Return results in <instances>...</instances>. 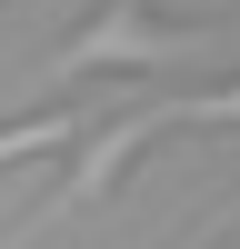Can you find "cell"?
Masks as SVG:
<instances>
[{
  "instance_id": "cell-1",
  "label": "cell",
  "mask_w": 240,
  "mask_h": 249,
  "mask_svg": "<svg viewBox=\"0 0 240 249\" xmlns=\"http://www.w3.org/2000/svg\"><path fill=\"white\" fill-rule=\"evenodd\" d=\"M220 50H230V30H180V20H150V0H110L100 20H80L40 60V80L50 90H80L100 70H160V60H220Z\"/></svg>"
},
{
  "instance_id": "cell-2",
  "label": "cell",
  "mask_w": 240,
  "mask_h": 249,
  "mask_svg": "<svg viewBox=\"0 0 240 249\" xmlns=\"http://www.w3.org/2000/svg\"><path fill=\"white\" fill-rule=\"evenodd\" d=\"M170 120H180V100H140V110H120V120H90V130H80V160H70V179H60L40 210H20V219H30V230H60L70 210L110 199V190H120V170H130V160L150 150Z\"/></svg>"
},
{
  "instance_id": "cell-3",
  "label": "cell",
  "mask_w": 240,
  "mask_h": 249,
  "mask_svg": "<svg viewBox=\"0 0 240 249\" xmlns=\"http://www.w3.org/2000/svg\"><path fill=\"white\" fill-rule=\"evenodd\" d=\"M80 130H90V110H80V100L30 110V120H0V170H10V160H40V150H70Z\"/></svg>"
},
{
  "instance_id": "cell-4",
  "label": "cell",
  "mask_w": 240,
  "mask_h": 249,
  "mask_svg": "<svg viewBox=\"0 0 240 249\" xmlns=\"http://www.w3.org/2000/svg\"><path fill=\"white\" fill-rule=\"evenodd\" d=\"M180 120H190V130H240V80H220V90H180Z\"/></svg>"
},
{
  "instance_id": "cell-5",
  "label": "cell",
  "mask_w": 240,
  "mask_h": 249,
  "mask_svg": "<svg viewBox=\"0 0 240 249\" xmlns=\"http://www.w3.org/2000/svg\"><path fill=\"white\" fill-rule=\"evenodd\" d=\"M220 239H230V230H220V210H210V219H200L190 239H170V249H220Z\"/></svg>"
},
{
  "instance_id": "cell-6",
  "label": "cell",
  "mask_w": 240,
  "mask_h": 249,
  "mask_svg": "<svg viewBox=\"0 0 240 249\" xmlns=\"http://www.w3.org/2000/svg\"><path fill=\"white\" fill-rule=\"evenodd\" d=\"M30 239H40V230H30V219H20V230H10V239H0V249H30Z\"/></svg>"
},
{
  "instance_id": "cell-7",
  "label": "cell",
  "mask_w": 240,
  "mask_h": 249,
  "mask_svg": "<svg viewBox=\"0 0 240 249\" xmlns=\"http://www.w3.org/2000/svg\"><path fill=\"white\" fill-rule=\"evenodd\" d=\"M230 219H240V190H230V199H220V230H230Z\"/></svg>"
}]
</instances>
